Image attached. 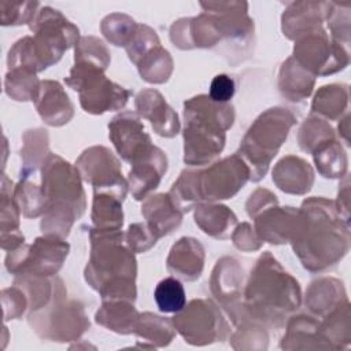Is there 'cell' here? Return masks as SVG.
I'll return each instance as SVG.
<instances>
[{"label": "cell", "instance_id": "cell-1", "mask_svg": "<svg viewBox=\"0 0 351 351\" xmlns=\"http://www.w3.org/2000/svg\"><path fill=\"white\" fill-rule=\"evenodd\" d=\"M92 252L85 280L100 292L104 302L136 299V259L121 245L122 233L90 230Z\"/></svg>", "mask_w": 351, "mask_h": 351}, {"label": "cell", "instance_id": "cell-2", "mask_svg": "<svg viewBox=\"0 0 351 351\" xmlns=\"http://www.w3.org/2000/svg\"><path fill=\"white\" fill-rule=\"evenodd\" d=\"M245 307L251 318L280 326L300 306V288L267 252L261 256L247 284Z\"/></svg>", "mask_w": 351, "mask_h": 351}, {"label": "cell", "instance_id": "cell-3", "mask_svg": "<svg viewBox=\"0 0 351 351\" xmlns=\"http://www.w3.org/2000/svg\"><path fill=\"white\" fill-rule=\"evenodd\" d=\"M184 162L206 165L222 151L225 130L233 125L234 111L229 103H215L200 95L185 101Z\"/></svg>", "mask_w": 351, "mask_h": 351}, {"label": "cell", "instance_id": "cell-4", "mask_svg": "<svg viewBox=\"0 0 351 351\" xmlns=\"http://www.w3.org/2000/svg\"><path fill=\"white\" fill-rule=\"evenodd\" d=\"M41 192L45 211L41 229L47 234L64 237L75 218L85 210V193L80 171L56 155H48L43 167Z\"/></svg>", "mask_w": 351, "mask_h": 351}, {"label": "cell", "instance_id": "cell-5", "mask_svg": "<svg viewBox=\"0 0 351 351\" xmlns=\"http://www.w3.org/2000/svg\"><path fill=\"white\" fill-rule=\"evenodd\" d=\"M293 123L295 117L288 110L276 107L263 112L251 125L237 155L252 165L250 177L254 181L266 174L270 160L276 156Z\"/></svg>", "mask_w": 351, "mask_h": 351}, {"label": "cell", "instance_id": "cell-6", "mask_svg": "<svg viewBox=\"0 0 351 351\" xmlns=\"http://www.w3.org/2000/svg\"><path fill=\"white\" fill-rule=\"evenodd\" d=\"M104 70L90 63H75L66 84L80 93V103L86 112L103 114L122 108L130 95L103 74Z\"/></svg>", "mask_w": 351, "mask_h": 351}, {"label": "cell", "instance_id": "cell-7", "mask_svg": "<svg viewBox=\"0 0 351 351\" xmlns=\"http://www.w3.org/2000/svg\"><path fill=\"white\" fill-rule=\"evenodd\" d=\"M5 265L11 273L47 277L55 274L69 252V244L59 236L47 234L32 245H19L10 251Z\"/></svg>", "mask_w": 351, "mask_h": 351}, {"label": "cell", "instance_id": "cell-8", "mask_svg": "<svg viewBox=\"0 0 351 351\" xmlns=\"http://www.w3.org/2000/svg\"><path fill=\"white\" fill-rule=\"evenodd\" d=\"M34 22V26H30L36 32L33 43L41 70H44L56 63L64 49L77 44L78 29L59 11L49 7H44Z\"/></svg>", "mask_w": 351, "mask_h": 351}, {"label": "cell", "instance_id": "cell-9", "mask_svg": "<svg viewBox=\"0 0 351 351\" xmlns=\"http://www.w3.org/2000/svg\"><path fill=\"white\" fill-rule=\"evenodd\" d=\"M171 321L185 341L193 346L223 340L228 333V325L218 308L204 299L192 300Z\"/></svg>", "mask_w": 351, "mask_h": 351}, {"label": "cell", "instance_id": "cell-10", "mask_svg": "<svg viewBox=\"0 0 351 351\" xmlns=\"http://www.w3.org/2000/svg\"><path fill=\"white\" fill-rule=\"evenodd\" d=\"M250 178L248 165L236 154L204 171H196L197 200L229 199Z\"/></svg>", "mask_w": 351, "mask_h": 351}, {"label": "cell", "instance_id": "cell-11", "mask_svg": "<svg viewBox=\"0 0 351 351\" xmlns=\"http://www.w3.org/2000/svg\"><path fill=\"white\" fill-rule=\"evenodd\" d=\"M77 170L85 181L93 185L95 192L114 195L123 200L128 185L122 177L121 165L107 148L86 149L77 162Z\"/></svg>", "mask_w": 351, "mask_h": 351}, {"label": "cell", "instance_id": "cell-12", "mask_svg": "<svg viewBox=\"0 0 351 351\" xmlns=\"http://www.w3.org/2000/svg\"><path fill=\"white\" fill-rule=\"evenodd\" d=\"M108 130L118 154L130 163L143 158L154 148L149 136L144 132V126L134 112L125 111L112 118L108 123Z\"/></svg>", "mask_w": 351, "mask_h": 351}, {"label": "cell", "instance_id": "cell-13", "mask_svg": "<svg viewBox=\"0 0 351 351\" xmlns=\"http://www.w3.org/2000/svg\"><path fill=\"white\" fill-rule=\"evenodd\" d=\"M132 165L133 167L129 171L130 191L136 200H143L159 185L162 174L167 169V159L159 148L154 147Z\"/></svg>", "mask_w": 351, "mask_h": 351}, {"label": "cell", "instance_id": "cell-14", "mask_svg": "<svg viewBox=\"0 0 351 351\" xmlns=\"http://www.w3.org/2000/svg\"><path fill=\"white\" fill-rule=\"evenodd\" d=\"M40 117L51 126H60L67 123L73 117V104L55 81H43L33 96Z\"/></svg>", "mask_w": 351, "mask_h": 351}, {"label": "cell", "instance_id": "cell-15", "mask_svg": "<svg viewBox=\"0 0 351 351\" xmlns=\"http://www.w3.org/2000/svg\"><path fill=\"white\" fill-rule=\"evenodd\" d=\"M136 107L140 115L149 119L154 130L163 137H173L180 130L177 114L167 106L163 96L154 89L141 90L136 97Z\"/></svg>", "mask_w": 351, "mask_h": 351}, {"label": "cell", "instance_id": "cell-16", "mask_svg": "<svg viewBox=\"0 0 351 351\" xmlns=\"http://www.w3.org/2000/svg\"><path fill=\"white\" fill-rule=\"evenodd\" d=\"M299 218V210L292 207L269 208L255 219L256 232L262 240L271 244H281L291 240Z\"/></svg>", "mask_w": 351, "mask_h": 351}, {"label": "cell", "instance_id": "cell-17", "mask_svg": "<svg viewBox=\"0 0 351 351\" xmlns=\"http://www.w3.org/2000/svg\"><path fill=\"white\" fill-rule=\"evenodd\" d=\"M204 251L202 244L192 237L180 239L167 258V269L182 280H196L203 270Z\"/></svg>", "mask_w": 351, "mask_h": 351}, {"label": "cell", "instance_id": "cell-18", "mask_svg": "<svg viewBox=\"0 0 351 351\" xmlns=\"http://www.w3.org/2000/svg\"><path fill=\"white\" fill-rule=\"evenodd\" d=\"M141 213L147 219L149 232L156 239L176 229L182 218V213L174 206L171 197L165 193L149 197L144 203Z\"/></svg>", "mask_w": 351, "mask_h": 351}, {"label": "cell", "instance_id": "cell-19", "mask_svg": "<svg viewBox=\"0 0 351 351\" xmlns=\"http://www.w3.org/2000/svg\"><path fill=\"white\" fill-rule=\"evenodd\" d=\"M273 181L284 192L304 193L311 188L313 170L303 159L287 156L273 170Z\"/></svg>", "mask_w": 351, "mask_h": 351}, {"label": "cell", "instance_id": "cell-20", "mask_svg": "<svg viewBox=\"0 0 351 351\" xmlns=\"http://www.w3.org/2000/svg\"><path fill=\"white\" fill-rule=\"evenodd\" d=\"M138 317V313L128 300H107L96 313V322L126 335L134 332Z\"/></svg>", "mask_w": 351, "mask_h": 351}, {"label": "cell", "instance_id": "cell-21", "mask_svg": "<svg viewBox=\"0 0 351 351\" xmlns=\"http://www.w3.org/2000/svg\"><path fill=\"white\" fill-rule=\"evenodd\" d=\"M121 199L108 193H95L92 221L96 232H118L122 226Z\"/></svg>", "mask_w": 351, "mask_h": 351}, {"label": "cell", "instance_id": "cell-22", "mask_svg": "<svg viewBox=\"0 0 351 351\" xmlns=\"http://www.w3.org/2000/svg\"><path fill=\"white\" fill-rule=\"evenodd\" d=\"M173 321L165 319L156 314L145 313L138 317L137 325H136V335L138 337L145 339L144 341H151L154 346H167L173 336Z\"/></svg>", "mask_w": 351, "mask_h": 351}, {"label": "cell", "instance_id": "cell-23", "mask_svg": "<svg viewBox=\"0 0 351 351\" xmlns=\"http://www.w3.org/2000/svg\"><path fill=\"white\" fill-rule=\"evenodd\" d=\"M347 89L340 85H326L318 90L313 101V112L336 119L347 107Z\"/></svg>", "mask_w": 351, "mask_h": 351}, {"label": "cell", "instance_id": "cell-24", "mask_svg": "<svg viewBox=\"0 0 351 351\" xmlns=\"http://www.w3.org/2000/svg\"><path fill=\"white\" fill-rule=\"evenodd\" d=\"M154 298L162 313H178L186 303L184 287L176 277H166L159 281Z\"/></svg>", "mask_w": 351, "mask_h": 351}, {"label": "cell", "instance_id": "cell-25", "mask_svg": "<svg viewBox=\"0 0 351 351\" xmlns=\"http://www.w3.org/2000/svg\"><path fill=\"white\" fill-rule=\"evenodd\" d=\"M75 63H90L101 70L107 69L110 53L96 37H82L75 47Z\"/></svg>", "mask_w": 351, "mask_h": 351}, {"label": "cell", "instance_id": "cell-26", "mask_svg": "<svg viewBox=\"0 0 351 351\" xmlns=\"http://www.w3.org/2000/svg\"><path fill=\"white\" fill-rule=\"evenodd\" d=\"M156 237L143 223H133L125 234L128 247L134 252H144L156 243Z\"/></svg>", "mask_w": 351, "mask_h": 351}, {"label": "cell", "instance_id": "cell-27", "mask_svg": "<svg viewBox=\"0 0 351 351\" xmlns=\"http://www.w3.org/2000/svg\"><path fill=\"white\" fill-rule=\"evenodd\" d=\"M234 81L226 74H218L210 84L208 97L215 103H228L234 95Z\"/></svg>", "mask_w": 351, "mask_h": 351}, {"label": "cell", "instance_id": "cell-28", "mask_svg": "<svg viewBox=\"0 0 351 351\" xmlns=\"http://www.w3.org/2000/svg\"><path fill=\"white\" fill-rule=\"evenodd\" d=\"M237 232L234 233L233 236V241H234V245L237 248H243V250H256L259 248V245L254 244L255 240V236L252 234V229L248 226V232H245V223H243L239 229H236Z\"/></svg>", "mask_w": 351, "mask_h": 351}]
</instances>
